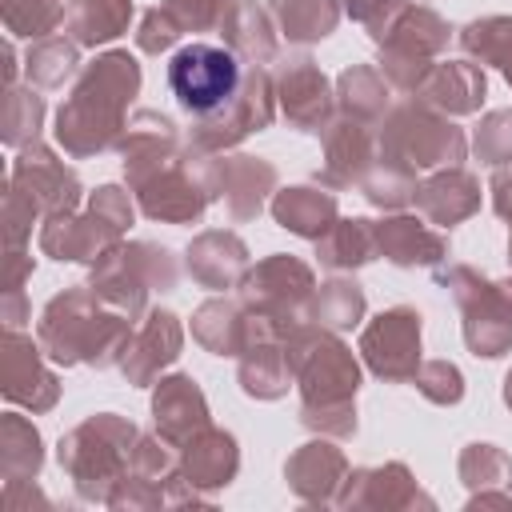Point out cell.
Wrapping results in <instances>:
<instances>
[{
    "label": "cell",
    "mask_w": 512,
    "mask_h": 512,
    "mask_svg": "<svg viewBox=\"0 0 512 512\" xmlns=\"http://www.w3.org/2000/svg\"><path fill=\"white\" fill-rule=\"evenodd\" d=\"M168 84L176 92V100L196 112L208 116L216 108H224L236 88H240V64L228 48L216 44H184L172 64H168Z\"/></svg>",
    "instance_id": "1"
}]
</instances>
